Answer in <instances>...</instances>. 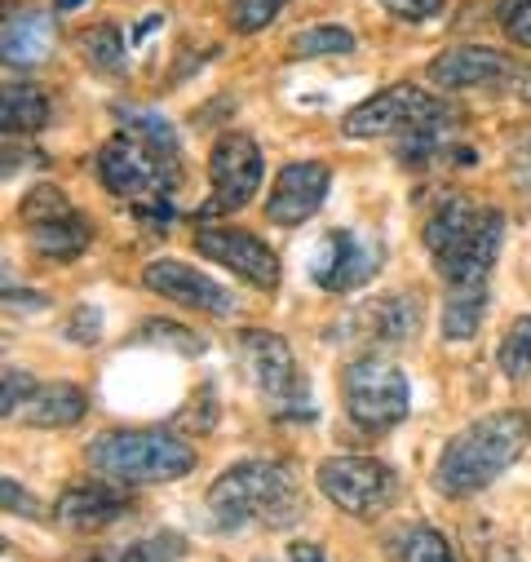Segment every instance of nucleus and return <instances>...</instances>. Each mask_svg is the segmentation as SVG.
I'll return each instance as SVG.
<instances>
[{
    "mask_svg": "<svg viewBox=\"0 0 531 562\" xmlns=\"http://www.w3.org/2000/svg\"><path fill=\"white\" fill-rule=\"evenodd\" d=\"M302 492L280 461H239L208 487V514L217 527H293L302 518Z\"/></svg>",
    "mask_w": 531,
    "mask_h": 562,
    "instance_id": "f03ea898",
    "label": "nucleus"
},
{
    "mask_svg": "<svg viewBox=\"0 0 531 562\" xmlns=\"http://www.w3.org/2000/svg\"><path fill=\"white\" fill-rule=\"evenodd\" d=\"M27 235H32V244H36L45 257H58V261H76V257L89 248V222H84L80 213H67V217L27 226Z\"/></svg>",
    "mask_w": 531,
    "mask_h": 562,
    "instance_id": "5701e85b",
    "label": "nucleus"
},
{
    "mask_svg": "<svg viewBox=\"0 0 531 562\" xmlns=\"http://www.w3.org/2000/svg\"><path fill=\"white\" fill-rule=\"evenodd\" d=\"M143 284L178 306H191V311H204V315H235V297L208 279L204 270L187 266V261H173V257H156L143 266Z\"/></svg>",
    "mask_w": 531,
    "mask_h": 562,
    "instance_id": "4468645a",
    "label": "nucleus"
},
{
    "mask_svg": "<svg viewBox=\"0 0 531 562\" xmlns=\"http://www.w3.org/2000/svg\"><path fill=\"white\" fill-rule=\"evenodd\" d=\"M328 187H332V169L324 160H293V165H284L275 187H271V195H266V222H275V226L310 222L324 209Z\"/></svg>",
    "mask_w": 531,
    "mask_h": 562,
    "instance_id": "ddd939ff",
    "label": "nucleus"
},
{
    "mask_svg": "<svg viewBox=\"0 0 531 562\" xmlns=\"http://www.w3.org/2000/svg\"><path fill=\"white\" fill-rule=\"evenodd\" d=\"M120 128L133 133V137H143L147 147H156L160 156H173L178 160V128L156 111V106H138V102H115L111 106Z\"/></svg>",
    "mask_w": 531,
    "mask_h": 562,
    "instance_id": "4be33fe9",
    "label": "nucleus"
},
{
    "mask_svg": "<svg viewBox=\"0 0 531 562\" xmlns=\"http://www.w3.org/2000/svg\"><path fill=\"white\" fill-rule=\"evenodd\" d=\"M138 341L165 346V350L187 355V359H195V355H204V350H208V337H204V333L182 328V324H173V319H147V324H143V333H138Z\"/></svg>",
    "mask_w": 531,
    "mask_h": 562,
    "instance_id": "bb28decb",
    "label": "nucleus"
},
{
    "mask_svg": "<svg viewBox=\"0 0 531 562\" xmlns=\"http://www.w3.org/2000/svg\"><path fill=\"white\" fill-rule=\"evenodd\" d=\"M505 36L522 49H531V0H500V10H496Z\"/></svg>",
    "mask_w": 531,
    "mask_h": 562,
    "instance_id": "2f4dec72",
    "label": "nucleus"
},
{
    "mask_svg": "<svg viewBox=\"0 0 531 562\" xmlns=\"http://www.w3.org/2000/svg\"><path fill=\"white\" fill-rule=\"evenodd\" d=\"M49 45H54L49 14H41V10H10L5 14V36H0L5 67H32L49 54Z\"/></svg>",
    "mask_w": 531,
    "mask_h": 562,
    "instance_id": "f3484780",
    "label": "nucleus"
},
{
    "mask_svg": "<svg viewBox=\"0 0 531 562\" xmlns=\"http://www.w3.org/2000/svg\"><path fill=\"white\" fill-rule=\"evenodd\" d=\"M496 359H500V372H505L509 381H522V376L531 372V315L513 319V328L505 333Z\"/></svg>",
    "mask_w": 531,
    "mask_h": 562,
    "instance_id": "cd10ccee",
    "label": "nucleus"
},
{
    "mask_svg": "<svg viewBox=\"0 0 531 562\" xmlns=\"http://www.w3.org/2000/svg\"><path fill=\"white\" fill-rule=\"evenodd\" d=\"M421 239L448 284H470L492 274L505 244V217L496 209H478L470 195H448L430 213Z\"/></svg>",
    "mask_w": 531,
    "mask_h": 562,
    "instance_id": "7ed1b4c3",
    "label": "nucleus"
},
{
    "mask_svg": "<svg viewBox=\"0 0 531 562\" xmlns=\"http://www.w3.org/2000/svg\"><path fill=\"white\" fill-rule=\"evenodd\" d=\"M89 412V398L80 385L71 381H54V385H41L32 394V407H27V420L36 430H67V426H80Z\"/></svg>",
    "mask_w": 531,
    "mask_h": 562,
    "instance_id": "a211bd4d",
    "label": "nucleus"
},
{
    "mask_svg": "<svg viewBox=\"0 0 531 562\" xmlns=\"http://www.w3.org/2000/svg\"><path fill=\"white\" fill-rule=\"evenodd\" d=\"M124 509H128V496L120 492V483H115V487L76 483V487H67V492L58 496L54 518H58V527H67V531H102V527H111Z\"/></svg>",
    "mask_w": 531,
    "mask_h": 562,
    "instance_id": "dca6fc26",
    "label": "nucleus"
},
{
    "mask_svg": "<svg viewBox=\"0 0 531 562\" xmlns=\"http://www.w3.org/2000/svg\"><path fill=\"white\" fill-rule=\"evenodd\" d=\"M80 5H84V0H54L58 14H71V10H80Z\"/></svg>",
    "mask_w": 531,
    "mask_h": 562,
    "instance_id": "4c0bfd02",
    "label": "nucleus"
},
{
    "mask_svg": "<svg viewBox=\"0 0 531 562\" xmlns=\"http://www.w3.org/2000/svg\"><path fill=\"white\" fill-rule=\"evenodd\" d=\"M80 49L84 58L102 71V76H124L128 71V54H124V32L115 23H98L80 36Z\"/></svg>",
    "mask_w": 531,
    "mask_h": 562,
    "instance_id": "393cba45",
    "label": "nucleus"
},
{
    "mask_svg": "<svg viewBox=\"0 0 531 562\" xmlns=\"http://www.w3.org/2000/svg\"><path fill=\"white\" fill-rule=\"evenodd\" d=\"M483 311H487V279H470V284H448L443 337H448V341H470V337H478Z\"/></svg>",
    "mask_w": 531,
    "mask_h": 562,
    "instance_id": "6ab92c4d",
    "label": "nucleus"
},
{
    "mask_svg": "<svg viewBox=\"0 0 531 562\" xmlns=\"http://www.w3.org/2000/svg\"><path fill=\"white\" fill-rule=\"evenodd\" d=\"M289 0H230V27L239 36H252L261 27H271L284 14Z\"/></svg>",
    "mask_w": 531,
    "mask_h": 562,
    "instance_id": "7c9ffc66",
    "label": "nucleus"
},
{
    "mask_svg": "<svg viewBox=\"0 0 531 562\" xmlns=\"http://www.w3.org/2000/svg\"><path fill=\"white\" fill-rule=\"evenodd\" d=\"M187 536H178V531H160V536H147V540H138V544H128L124 553H120V562H178V558H187Z\"/></svg>",
    "mask_w": 531,
    "mask_h": 562,
    "instance_id": "c756f323",
    "label": "nucleus"
},
{
    "mask_svg": "<svg viewBox=\"0 0 531 562\" xmlns=\"http://www.w3.org/2000/svg\"><path fill=\"white\" fill-rule=\"evenodd\" d=\"M84 461L93 474L120 483V487H143V483H173L195 470V448L173 430H102Z\"/></svg>",
    "mask_w": 531,
    "mask_h": 562,
    "instance_id": "20e7f679",
    "label": "nucleus"
},
{
    "mask_svg": "<svg viewBox=\"0 0 531 562\" xmlns=\"http://www.w3.org/2000/svg\"><path fill=\"white\" fill-rule=\"evenodd\" d=\"M266 178L261 151L248 133H222L213 151H208V182H213V200L200 209V217H217V213H235L244 209L257 187Z\"/></svg>",
    "mask_w": 531,
    "mask_h": 562,
    "instance_id": "9d476101",
    "label": "nucleus"
},
{
    "mask_svg": "<svg viewBox=\"0 0 531 562\" xmlns=\"http://www.w3.org/2000/svg\"><path fill=\"white\" fill-rule=\"evenodd\" d=\"M417 319H421V302L417 297H404V293H394V297H376L368 311H363V328L381 341H404L417 333Z\"/></svg>",
    "mask_w": 531,
    "mask_h": 562,
    "instance_id": "412c9836",
    "label": "nucleus"
},
{
    "mask_svg": "<svg viewBox=\"0 0 531 562\" xmlns=\"http://www.w3.org/2000/svg\"><path fill=\"white\" fill-rule=\"evenodd\" d=\"M394 562H456V553L443 531H434L430 522H413L394 536Z\"/></svg>",
    "mask_w": 531,
    "mask_h": 562,
    "instance_id": "b1692460",
    "label": "nucleus"
},
{
    "mask_svg": "<svg viewBox=\"0 0 531 562\" xmlns=\"http://www.w3.org/2000/svg\"><path fill=\"white\" fill-rule=\"evenodd\" d=\"M178 160L173 156H160L156 147H147L143 137L133 133H115L111 143H102L98 151V178L111 195L120 200H156V195H169L178 187Z\"/></svg>",
    "mask_w": 531,
    "mask_h": 562,
    "instance_id": "0eeeda50",
    "label": "nucleus"
},
{
    "mask_svg": "<svg viewBox=\"0 0 531 562\" xmlns=\"http://www.w3.org/2000/svg\"><path fill=\"white\" fill-rule=\"evenodd\" d=\"M381 261H385V252L372 235L332 231V235H324V244L310 257V279L324 293H354V289L372 284Z\"/></svg>",
    "mask_w": 531,
    "mask_h": 562,
    "instance_id": "f8f14e48",
    "label": "nucleus"
},
{
    "mask_svg": "<svg viewBox=\"0 0 531 562\" xmlns=\"http://www.w3.org/2000/svg\"><path fill=\"white\" fill-rule=\"evenodd\" d=\"M67 337H71L76 346L98 341V337H102V311H98V306H76V311H71V324H67Z\"/></svg>",
    "mask_w": 531,
    "mask_h": 562,
    "instance_id": "72a5a7b5",
    "label": "nucleus"
},
{
    "mask_svg": "<svg viewBox=\"0 0 531 562\" xmlns=\"http://www.w3.org/2000/svg\"><path fill=\"white\" fill-rule=\"evenodd\" d=\"M354 49V32L350 27H337V23H319V27H306L289 41V54L293 58H328V54H350Z\"/></svg>",
    "mask_w": 531,
    "mask_h": 562,
    "instance_id": "a878e982",
    "label": "nucleus"
},
{
    "mask_svg": "<svg viewBox=\"0 0 531 562\" xmlns=\"http://www.w3.org/2000/svg\"><path fill=\"white\" fill-rule=\"evenodd\" d=\"M518 63L500 49L487 45H452L430 63V80L439 89H487V85H505L518 80Z\"/></svg>",
    "mask_w": 531,
    "mask_h": 562,
    "instance_id": "2eb2a0df",
    "label": "nucleus"
},
{
    "mask_svg": "<svg viewBox=\"0 0 531 562\" xmlns=\"http://www.w3.org/2000/svg\"><path fill=\"white\" fill-rule=\"evenodd\" d=\"M430 124H456L452 102L426 93L421 85H389L363 98L359 106H350L341 120V133L346 137H408Z\"/></svg>",
    "mask_w": 531,
    "mask_h": 562,
    "instance_id": "423d86ee",
    "label": "nucleus"
},
{
    "mask_svg": "<svg viewBox=\"0 0 531 562\" xmlns=\"http://www.w3.org/2000/svg\"><path fill=\"white\" fill-rule=\"evenodd\" d=\"M527 443H531V416L522 407L487 412L443 443V457L434 465V483L443 496L465 501V496L492 487L505 470H513L522 461Z\"/></svg>",
    "mask_w": 531,
    "mask_h": 562,
    "instance_id": "f257e3e1",
    "label": "nucleus"
},
{
    "mask_svg": "<svg viewBox=\"0 0 531 562\" xmlns=\"http://www.w3.org/2000/svg\"><path fill=\"white\" fill-rule=\"evenodd\" d=\"M315 483L337 509H346L354 518H381L398 492L394 470L372 457H328V461H319Z\"/></svg>",
    "mask_w": 531,
    "mask_h": 562,
    "instance_id": "1a4fd4ad",
    "label": "nucleus"
},
{
    "mask_svg": "<svg viewBox=\"0 0 531 562\" xmlns=\"http://www.w3.org/2000/svg\"><path fill=\"white\" fill-rule=\"evenodd\" d=\"M67 213H76V209H71V200H67L54 182L32 187V191L23 195V204H19L23 226H41V222H54V217H67Z\"/></svg>",
    "mask_w": 531,
    "mask_h": 562,
    "instance_id": "c85d7f7f",
    "label": "nucleus"
},
{
    "mask_svg": "<svg viewBox=\"0 0 531 562\" xmlns=\"http://www.w3.org/2000/svg\"><path fill=\"white\" fill-rule=\"evenodd\" d=\"M0 124L14 137L41 133L49 124V93L41 85H5V98H0Z\"/></svg>",
    "mask_w": 531,
    "mask_h": 562,
    "instance_id": "aec40b11",
    "label": "nucleus"
},
{
    "mask_svg": "<svg viewBox=\"0 0 531 562\" xmlns=\"http://www.w3.org/2000/svg\"><path fill=\"white\" fill-rule=\"evenodd\" d=\"M195 252L226 266L230 274H239L244 284H252L257 293H275L280 289V257L275 248L257 239L252 231L239 226H200L195 231Z\"/></svg>",
    "mask_w": 531,
    "mask_h": 562,
    "instance_id": "9b49d317",
    "label": "nucleus"
},
{
    "mask_svg": "<svg viewBox=\"0 0 531 562\" xmlns=\"http://www.w3.org/2000/svg\"><path fill=\"white\" fill-rule=\"evenodd\" d=\"M239 346V363L248 368L257 394L271 403L280 416H302L306 403V381L297 372V359L289 350V341L280 333H266V328H248L235 337Z\"/></svg>",
    "mask_w": 531,
    "mask_h": 562,
    "instance_id": "6e6552de",
    "label": "nucleus"
},
{
    "mask_svg": "<svg viewBox=\"0 0 531 562\" xmlns=\"http://www.w3.org/2000/svg\"><path fill=\"white\" fill-rule=\"evenodd\" d=\"M341 403L359 430L385 435L413 412V381L385 355H359L341 372Z\"/></svg>",
    "mask_w": 531,
    "mask_h": 562,
    "instance_id": "39448f33",
    "label": "nucleus"
},
{
    "mask_svg": "<svg viewBox=\"0 0 531 562\" xmlns=\"http://www.w3.org/2000/svg\"><path fill=\"white\" fill-rule=\"evenodd\" d=\"M448 0H381V10L398 23H430L434 14H443Z\"/></svg>",
    "mask_w": 531,
    "mask_h": 562,
    "instance_id": "473e14b6",
    "label": "nucleus"
},
{
    "mask_svg": "<svg viewBox=\"0 0 531 562\" xmlns=\"http://www.w3.org/2000/svg\"><path fill=\"white\" fill-rule=\"evenodd\" d=\"M0 492H5V509H10V514H23V518H41V514H45V509L32 501V492H23L14 479L0 483Z\"/></svg>",
    "mask_w": 531,
    "mask_h": 562,
    "instance_id": "c9c22d12",
    "label": "nucleus"
},
{
    "mask_svg": "<svg viewBox=\"0 0 531 562\" xmlns=\"http://www.w3.org/2000/svg\"><path fill=\"white\" fill-rule=\"evenodd\" d=\"M492 562H522V558H518L513 549H496V553H492Z\"/></svg>",
    "mask_w": 531,
    "mask_h": 562,
    "instance_id": "58836bf2",
    "label": "nucleus"
},
{
    "mask_svg": "<svg viewBox=\"0 0 531 562\" xmlns=\"http://www.w3.org/2000/svg\"><path fill=\"white\" fill-rule=\"evenodd\" d=\"M32 394H36V381H32L27 372H14V368H10V372H5V394H0V416L10 420V416L19 412V403L32 398Z\"/></svg>",
    "mask_w": 531,
    "mask_h": 562,
    "instance_id": "f704fd0d",
    "label": "nucleus"
},
{
    "mask_svg": "<svg viewBox=\"0 0 531 562\" xmlns=\"http://www.w3.org/2000/svg\"><path fill=\"white\" fill-rule=\"evenodd\" d=\"M289 558H293V562H328L324 549L310 544V540H293V544H289Z\"/></svg>",
    "mask_w": 531,
    "mask_h": 562,
    "instance_id": "e433bc0d",
    "label": "nucleus"
}]
</instances>
